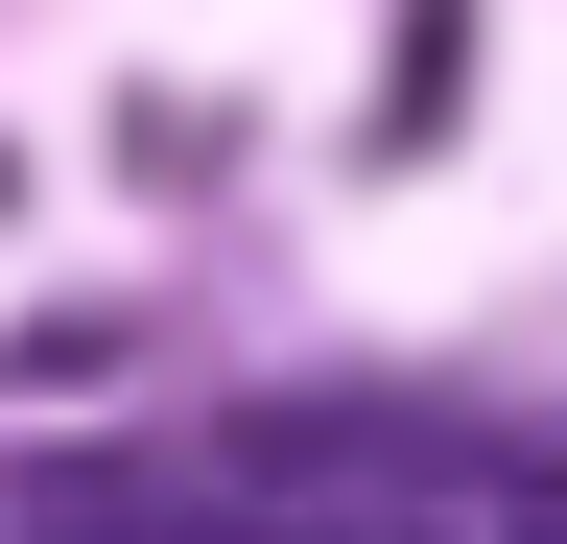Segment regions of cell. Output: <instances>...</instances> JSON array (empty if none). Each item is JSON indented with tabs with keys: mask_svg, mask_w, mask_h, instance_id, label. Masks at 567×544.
I'll use <instances>...</instances> for the list:
<instances>
[{
	"mask_svg": "<svg viewBox=\"0 0 567 544\" xmlns=\"http://www.w3.org/2000/svg\"><path fill=\"white\" fill-rule=\"evenodd\" d=\"M450 95H473V0H402V24H379V119H354V143L425 166V143H450Z\"/></svg>",
	"mask_w": 567,
	"mask_h": 544,
	"instance_id": "1",
	"label": "cell"
},
{
	"mask_svg": "<svg viewBox=\"0 0 567 544\" xmlns=\"http://www.w3.org/2000/svg\"><path fill=\"white\" fill-rule=\"evenodd\" d=\"M142 356V308H48V331H0V402H48V379H118Z\"/></svg>",
	"mask_w": 567,
	"mask_h": 544,
	"instance_id": "2",
	"label": "cell"
},
{
	"mask_svg": "<svg viewBox=\"0 0 567 544\" xmlns=\"http://www.w3.org/2000/svg\"><path fill=\"white\" fill-rule=\"evenodd\" d=\"M0 214H24V143H0Z\"/></svg>",
	"mask_w": 567,
	"mask_h": 544,
	"instance_id": "3",
	"label": "cell"
}]
</instances>
